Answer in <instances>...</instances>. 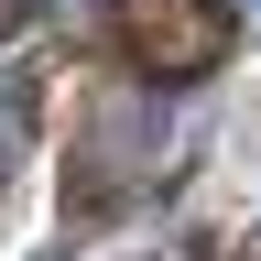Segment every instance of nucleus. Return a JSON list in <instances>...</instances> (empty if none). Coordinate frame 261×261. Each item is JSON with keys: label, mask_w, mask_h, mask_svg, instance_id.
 <instances>
[{"label": "nucleus", "mask_w": 261, "mask_h": 261, "mask_svg": "<svg viewBox=\"0 0 261 261\" xmlns=\"http://www.w3.org/2000/svg\"><path fill=\"white\" fill-rule=\"evenodd\" d=\"M120 44L152 87L218 76L228 44H240V0H120Z\"/></svg>", "instance_id": "2"}, {"label": "nucleus", "mask_w": 261, "mask_h": 261, "mask_svg": "<svg viewBox=\"0 0 261 261\" xmlns=\"http://www.w3.org/2000/svg\"><path fill=\"white\" fill-rule=\"evenodd\" d=\"M152 152H163V98H152V76H98L76 98V174H65V207H76L87 228L120 218L130 196L152 185Z\"/></svg>", "instance_id": "1"}, {"label": "nucleus", "mask_w": 261, "mask_h": 261, "mask_svg": "<svg viewBox=\"0 0 261 261\" xmlns=\"http://www.w3.org/2000/svg\"><path fill=\"white\" fill-rule=\"evenodd\" d=\"M11 152H22V98H0V185H11Z\"/></svg>", "instance_id": "3"}]
</instances>
